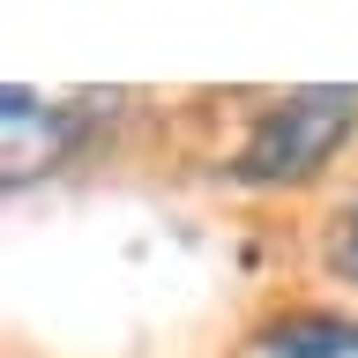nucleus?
I'll return each mask as SVG.
<instances>
[{"label":"nucleus","instance_id":"1","mask_svg":"<svg viewBox=\"0 0 358 358\" xmlns=\"http://www.w3.org/2000/svg\"><path fill=\"white\" fill-rule=\"evenodd\" d=\"M351 127H358V90L351 83H306L291 97H276L246 127L239 157H231V179L239 187H306V179H321L336 164Z\"/></svg>","mask_w":358,"mask_h":358},{"label":"nucleus","instance_id":"2","mask_svg":"<svg viewBox=\"0 0 358 358\" xmlns=\"http://www.w3.org/2000/svg\"><path fill=\"white\" fill-rule=\"evenodd\" d=\"M112 97H45L30 83H8L0 90V187L22 194L30 179H52L67 157L90 150V134Z\"/></svg>","mask_w":358,"mask_h":358},{"label":"nucleus","instance_id":"3","mask_svg":"<svg viewBox=\"0 0 358 358\" xmlns=\"http://www.w3.org/2000/svg\"><path fill=\"white\" fill-rule=\"evenodd\" d=\"M262 343H268V358H358V321H343V313H291Z\"/></svg>","mask_w":358,"mask_h":358},{"label":"nucleus","instance_id":"4","mask_svg":"<svg viewBox=\"0 0 358 358\" xmlns=\"http://www.w3.org/2000/svg\"><path fill=\"white\" fill-rule=\"evenodd\" d=\"M336 268L358 284V194H351V209H343V224H336Z\"/></svg>","mask_w":358,"mask_h":358}]
</instances>
